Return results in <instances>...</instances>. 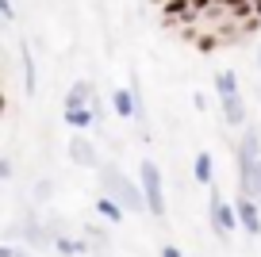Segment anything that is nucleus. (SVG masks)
<instances>
[{
  "mask_svg": "<svg viewBox=\"0 0 261 257\" xmlns=\"http://www.w3.org/2000/svg\"><path fill=\"white\" fill-rule=\"evenodd\" d=\"M165 19H169V23H177V19H192V0H169V4H165Z\"/></svg>",
  "mask_w": 261,
  "mask_h": 257,
  "instance_id": "nucleus-9",
  "label": "nucleus"
},
{
  "mask_svg": "<svg viewBox=\"0 0 261 257\" xmlns=\"http://www.w3.org/2000/svg\"><path fill=\"white\" fill-rule=\"evenodd\" d=\"M35 200H50V181H39V188H35Z\"/></svg>",
  "mask_w": 261,
  "mask_h": 257,
  "instance_id": "nucleus-18",
  "label": "nucleus"
},
{
  "mask_svg": "<svg viewBox=\"0 0 261 257\" xmlns=\"http://www.w3.org/2000/svg\"><path fill=\"white\" fill-rule=\"evenodd\" d=\"M65 123L73 131H89L92 123H96V112L92 108H77V112H65Z\"/></svg>",
  "mask_w": 261,
  "mask_h": 257,
  "instance_id": "nucleus-10",
  "label": "nucleus"
},
{
  "mask_svg": "<svg viewBox=\"0 0 261 257\" xmlns=\"http://www.w3.org/2000/svg\"><path fill=\"white\" fill-rule=\"evenodd\" d=\"M212 226H215V234H219V238H230V230L238 226V211L230 208L219 192H212Z\"/></svg>",
  "mask_w": 261,
  "mask_h": 257,
  "instance_id": "nucleus-3",
  "label": "nucleus"
},
{
  "mask_svg": "<svg viewBox=\"0 0 261 257\" xmlns=\"http://www.w3.org/2000/svg\"><path fill=\"white\" fill-rule=\"evenodd\" d=\"M162 257H185V253H180L177 246H162Z\"/></svg>",
  "mask_w": 261,
  "mask_h": 257,
  "instance_id": "nucleus-21",
  "label": "nucleus"
},
{
  "mask_svg": "<svg viewBox=\"0 0 261 257\" xmlns=\"http://www.w3.org/2000/svg\"><path fill=\"white\" fill-rule=\"evenodd\" d=\"M77 108H96V85L92 81H77L69 96H65V112H77Z\"/></svg>",
  "mask_w": 261,
  "mask_h": 257,
  "instance_id": "nucleus-4",
  "label": "nucleus"
},
{
  "mask_svg": "<svg viewBox=\"0 0 261 257\" xmlns=\"http://www.w3.org/2000/svg\"><path fill=\"white\" fill-rule=\"evenodd\" d=\"M112 112L119 115V119H130V115H139V112H142V104H139V96H135V89H115V92H112Z\"/></svg>",
  "mask_w": 261,
  "mask_h": 257,
  "instance_id": "nucleus-7",
  "label": "nucleus"
},
{
  "mask_svg": "<svg viewBox=\"0 0 261 257\" xmlns=\"http://www.w3.org/2000/svg\"><path fill=\"white\" fill-rule=\"evenodd\" d=\"M96 211L108 219V223H119V219H123V208L115 200H108V196H100V200H96Z\"/></svg>",
  "mask_w": 261,
  "mask_h": 257,
  "instance_id": "nucleus-13",
  "label": "nucleus"
},
{
  "mask_svg": "<svg viewBox=\"0 0 261 257\" xmlns=\"http://www.w3.org/2000/svg\"><path fill=\"white\" fill-rule=\"evenodd\" d=\"M223 119H227L230 127H242V123H246V104H242V96H223Z\"/></svg>",
  "mask_w": 261,
  "mask_h": 257,
  "instance_id": "nucleus-8",
  "label": "nucleus"
},
{
  "mask_svg": "<svg viewBox=\"0 0 261 257\" xmlns=\"http://www.w3.org/2000/svg\"><path fill=\"white\" fill-rule=\"evenodd\" d=\"M85 234H89V242H96V246H108V234L104 230H92V226H89Z\"/></svg>",
  "mask_w": 261,
  "mask_h": 257,
  "instance_id": "nucleus-17",
  "label": "nucleus"
},
{
  "mask_svg": "<svg viewBox=\"0 0 261 257\" xmlns=\"http://www.w3.org/2000/svg\"><path fill=\"white\" fill-rule=\"evenodd\" d=\"M234 211H238V226H246V234H253V238H257V234H261V211H257V200H242V196H238Z\"/></svg>",
  "mask_w": 261,
  "mask_h": 257,
  "instance_id": "nucleus-6",
  "label": "nucleus"
},
{
  "mask_svg": "<svg viewBox=\"0 0 261 257\" xmlns=\"http://www.w3.org/2000/svg\"><path fill=\"white\" fill-rule=\"evenodd\" d=\"M54 246L62 249V253H85V242H73V238H58Z\"/></svg>",
  "mask_w": 261,
  "mask_h": 257,
  "instance_id": "nucleus-16",
  "label": "nucleus"
},
{
  "mask_svg": "<svg viewBox=\"0 0 261 257\" xmlns=\"http://www.w3.org/2000/svg\"><path fill=\"white\" fill-rule=\"evenodd\" d=\"M100 185H104V196L115 200L123 211H150L146 208V196H142V185H135L130 177H123V169L115 165H100Z\"/></svg>",
  "mask_w": 261,
  "mask_h": 257,
  "instance_id": "nucleus-1",
  "label": "nucleus"
},
{
  "mask_svg": "<svg viewBox=\"0 0 261 257\" xmlns=\"http://www.w3.org/2000/svg\"><path fill=\"white\" fill-rule=\"evenodd\" d=\"M0 16H4V19L16 16V12H12V0H0Z\"/></svg>",
  "mask_w": 261,
  "mask_h": 257,
  "instance_id": "nucleus-19",
  "label": "nucleus"
},
{
  "mask_svg": "<svg viewBox=\"0 0 261 257\" xmlns=\"http://www.w3.org/2000/svg\"><path fill=\"white\" fill-rule=\"evenodd\" d=\"M139 177H142V196H146V208L154 211V219H162V215H165V196H162V169H158L154 161H142Z\"/></svg>",
  "mask_w": 261,
  "mask_h": 257,
  "instance_id": "nucleus-2",
  "label": "nucleus"
},
{
  "mask_svg": "<svg viewBox=\"0 0 261 257\" xmlns=\"http://www.w3.org/2000/svg\"><path fill=\"white\" fill-rule=\"evenodd\" d=\"M212 4H215V0H192V8H196V12H204V8H212Z\"/></svg>",
  "mask_w": 261,
  "mask_h": 257,
  "instance_id": "nucleus-22",
  "label": "nucleus"
},
{
  "mask_svg": "<svg viewBox=\"0 0 261 257\" xmlns=\"http://www.w3.org/2000/svg\"><path fill=\"white\" fill-rule=\"evenodd\" d=\"M23 238L31 242V246H46V242H54V238H50V234L42 230L39 223H27V226H23Z\"/></svg>",
  "mask_w": 261,
  "mask_h": 257,
  "instance_id": "nucleus-14",
  "label": "nucleus"
},
{
  "mask_svg": "<svg viewBox=\"0 0 261 257\" xmlns=\"http://www.w3.org/2000/svg\"><path fill=\"white\" fill-rule=\"evenodd\" d=\"M257 62H261V54H257Z\"/></svg>",
  "mask_w": 261,
  "mask_h": 257,
  "instance_id": "nucleus-23",
  "label": "nucleus"
},
{
  "mask_svg": "<svg viewBox=\"0 0 261 257\" xmlns=\"http://www.w3.org/2000/svg\"><path fill=\"white\" fill-rule=\"evenodd\" d=\"M215 92H219V96H238V77L234 73H215Z\"/></svg>",
  "mask_w": 261,
  "mask_h": 257,
  "instance_id": "nucleus-12",
  "label": "nucleus"
},
{
  "mask_svg": "<svg viewBox=\"0 0 261 257\" xmlns=\"http://www.w3.org/2000/svg\"><path fill=\"white\" fill-rule=\"evenodd\" d=\"M69 158H73V165L100 169V158H96V150H92V142H89L85 135H73V138H69Z\"/></svg>",
  "mask_w": 261,
  "mask_h": 257,
  "instance_id": "nucleus-5",
  "label": "nucleus"
},
{
  "mask_svg": "<svg viewBox=\"0 0 261 257\" xmlns=\"http://www.w3.org/2000/svg\"><path fill=\"white\" fill-rule=\"evenodd\" d=\"M19 58H23V89L35 92V62H31V54H27V46H19Z\"/></svg>",
  "mask_w": 261,
  "mask_h": 257,
  "instance_id": "nucleus-15",
  "label": "nucleus"
},
{
  "mask_svg": "<svg viewBox=\"0 0 261 257\" xmlns=\"http://www.w3.org/2000/svg\"><path fill=\"white\" fill-rule=\"evenodd\" d=\"M212 177H215V161H212V153H196V181L200 185H212Z\"/></svg>",
  "mask_w": 261,
  "mask_h": 257,
  "instance_id": "nucleus-11",
  "label": "nucleus"
},
{
  "mask_svg": "<svg viewBox=\"0 0 261 257\" xmlns=\"http://www.w3.org/2000/svg\"><path fill=\"white\" fill-rule=\"evenodd\" d=\"M0 257H27V253H19V249H12V246H0Z\"/></svg>",
  "mask_w": 261,
  "mask_h": 257,
  "instance_id": "nucleus-20",
  "label": "nucleus"
}]
</instances>
